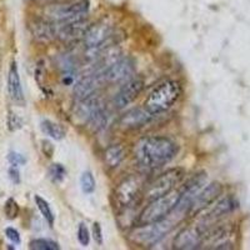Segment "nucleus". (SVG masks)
<instances>
[{"instance_id": "nucleus-1", "label": "nucleus", "mask_w": 250, "mask_h": 250, "mask_svg": "<svg viewBox=\"0 0 250 250\" xmlns=\"http://www.w3.org/2000/svg\"><path fill=\"white\" fill-rule=\"evenodd\" d=\"M178 154V145L164 137H149L139 140L134 148V156L142 167L160 168L168 164Z\"/></svg>"}, {"instance_id": "nucleus-2", "label": "nucleus", "mask_w": 250, "mask_h": 250, "mask_svg": "<svg viewBox=\"0 0 250 250\" xmlns=\"http://www.w3.org/2000/svg\"><path fill=\"white\" fill-rule=\"evenodd\" d=\"M182 95V86L175 80H165L156 85L145 99L144 108L151 114L158 115L169 110Z\"/></svg>"}, {"instance_id": "nucleus-3", "label": "nucleus", "mask_w": 250, "mask_h": 250, "mask_svg": "<svg viewBox=\"0 0 250 250\" xmlns=\"http://www.w3.org/2000/svg\"><path fill=\"white\" fill-rule=\"evenodd\" d=\"M175 215H173L171 218H167L165 216L162 220H158V222L149 223V224H142V227H138L137 229H134L130 233V239L134 243L137 244L144 245V247H149V245L155 244L156 242H159L163 236H165L169 231L174 228V225H176L175 218H182V215L176 214L175 211H173Z\"/></svg>"}, {"instance_id": "nucleus-4", "label": "nucleus", "mask_w": 250, "mask_h": 250, "mask_svg": "<svg viewBox=\"0 0 250 250\" xmlns=\"http://www.w3.org/2000/svg\"><path fill=\"white\" fill-rule=\"evenodd\" d=\"M182 191L171 190L170 193L151 200L148 207L144 208V210L139 215V224H149V223L162 220L165 216H168L174 210L176 203L180 198Z\"/></svg>"}, {"instance_id": "nucleus-5", "label": "nucleus", "mask_w": 250, "mask_h": 250, "mask_svg": "<svg viewBox=\"0 0 250 250\" xmlns=\"http://www.w3.org/2000/svg\"><path fill=\"white\" fill-rule=\"evenodd\" d=\"M145 185V178L133 174L122 180L115 189V202L120 207H130L142 193Z\"/></svg>"}, {"instance_id": "nucleus-6", "label": "nucleus", "mask_w": 250, "mask_h": 250, "mask_svg": "<svg viewBox=\"0 0 250 250\" xmlns=\"http://www.w3.org/2000/svg\"><path fill=\"white\" fill-rule=\"evenodd\" d=\"M89 12L88 0H79L75 3L54 5L48 9L49 17L54 23H70L77 20L84 19Z\"/></svg>"}, {"instance_id": "nucleus-7", "label": "nucleus", "mask_w": 250, "mask_h": 250, "mask_svg": "<svg viewBox=\"0 0 250 250\" xmlns=\"http://www.w3.org/2000/svg\"><path fill=\"white\" fill-rule=\"evenodd\" d=\"M183 175L184 174H183L182 169H171V170H168L167 173L158 176L146 188L144 195L145 199L151 202V200L156 199V198H160V196L165 195V194L170 193L171 190H174L176 184H179Z\"/></svg>"}, {"instance_id": "nucleus-8", "label": "nucleus", "mask_w": 250, "mask_h": 250, "mask_svg": "<svg viewBox=\"0 0 250 250\" xmlns=\"http://www.w3.org/2000/svg\"><path fill=\"white\" fill-rule=\"evenodd\" d=\"M135 73V64L130 58H119L111 65L102 71L103 78L108 83L126 82Z\"/></svg>"}, {"instance_id": "nucleus-9", "label": "nucleus", "mask_w": 250, "mask_h": 250, "mask_svg": "<svg viewBox=\"0 0 250 250\" xmlns=\"http://www.w3.org/2000/svg\"><path fill=\"white\" fill-rule=\"evenodd\" d=\"M110 35L111 26L106 21H98L93 25H89L84 33V43L86 49L90 51H98Z\"/></svg>"}, {"instance_id": "nucleus-10", "label": "nucleus", "mask_w": 250, "mask_h": 250, "mask_svg": "<svg viewBox=\"0 0 250 250\" xmlns=\"http://www.w3.org/2000/svg\"><path fill=\"white\" fill-rule=\"evenodd\" d=\"M143 89H144V80L140 78H131L126 80V83L114 98V104L119 109L125 108L139 97Z\"/></svg>"}, {"instance_id": "nucleus-11", "label": "nucleus", "mask_w": 250, "mask_h": 250, "mask_svg": "<svg viewBox=\"0 0 250 250\" xmlns=\"http://www.w3.org/2000/svg\"><path fill=\"white\" fill-rule=\"evenodd\" d=\"M102 80H104L103 74L100 71L83 77L77 82L74 86V95L78 100H83L85 98L93 95L97 91L98 86L100 85Z\"/></svg>"}, {"instance_id": "nucleus-12", "label": "nucleus", "mask_w": 250, "mask_h": 250, "mask_svg": "<svg viewBox=\"0 0 250 250\" xmlns=\"http://www.w3.org/2000/svg\"><path fill=\"white\" fill-rule=\"evenodd\" d=\"M220 193H222V185L219 183H211L204 189L202 188L199 193L196 194L195 198L193 199L190 210L198 213L202 209L207 208L210 203H213L220 195Z\"/></svg>"}, {"instance_id": "nucleus-13", "label": "nucleus", "mask_w": 250, "mask_h": 250, "mask_svg": "<svg viewBox=\"0 0 250 250\" xmlns=\"http://www.w3.org/2000/svg\"><path fill=\"white\" fill-rule=\"evenodd\" d=\"M203 235L196 228H187L180 231L174 240V248L179 250L196 249L202 245Z\"/></svg>"}, {"instance_id": "nucleus-14", "label": "nucleus", "mask_w": 250, "mask_h": 250, "mask_svg": "<svg viewBox=\"0 0 250 250\" xmlns=\"http://www.w3.org/2000/svg\"><path fill=\"white\" fill-rule=\"evenodd\" d=\"M151 117L153 115L145 108L131 109L120 118V125L124 129H137L150 122Z\"/></svg>"}, {"instance_id": "nucleus-15", "label": "nucleus", "mask_w": 250, "mask_h": 250, "mask_svg": "<svg viewBox=\"0 0 250 250\" xmlns=\"http://www.w3.org/2000/svg\"><path fill=\"white\" fill-rule=\"evenodd\" d=\"M8 89L10 98L17 104H24V93L23 88H21V82H20L19 71H18L17 62H13L10 69H9L8 75Z\"/></svg>"}, {"instance_id": "nucleus-16", "label": "nucleus", "mask_w": 250, "mask_h": 250, "mask_svg": "<svg viewBox=\"0 0 250 250\" xmlns=\"http://www.w3.org/2000/svg\"><path fill=\"white\" fill-rule=\"evenodd\" d=\"M102 106L103 104L102 102H100L99 98H98L95 94H93V95H90V97L80 100V104L78 105V109H77L78 117L82 118L84 122H89L94 114L97 113Z\"/></svg>"}, {"instance_id": "nucleus-17", "label": "nucleus", "mask_w": 250, "mask_h": 250, "mask_svg": "<svg viewBox=\"0 0 250 250\" xmlns=\"http://www.w3.org/2000/svg\"><path fill=\"white\" fill-rule=\"evenodd\" d=\"M31 33L35 39L42 42H49L50 39L57 37V26L55 23H48L44 20H37L34 24H31Z\"/></svg>"}, {"instance_id": "nucleus-18", "label": "nucleus", "mask_w": 250, "mask_h": 250, "mask_svg": "<svg viewBox=\"0 0 250 250\" xmlns=\"http://www.w3.org/2000/svg\"><path fill=\"white\" fill-rule=\"evenodd\" d=\"M125 158V149L123 145L115 144L109 146L104 153V162L109 168H117Z\"/></svg>"}, {"instance_id": "nucleus-19", "label": "nucleus", "mask_w": 250, "mask_h": 250, "mask_svg": "<svg viewBox=\"0 0 250 250\" xmlns=\"http://www.w3.org/2000/svg\"><path fill=\"white\" fill-rule=\"evenodd\" d=\"M236 207H238V203H236L233 198H225L222 202H219L218 204L209 211L208 215H205V219H207V220H213V219L227 215V214L231 213Z\"/></svg>"}, {"instance_id": "nucleus-20", "label": "nucleus", "mask_w": 250, "mask_h": 250, "mask_svg": "<svg viewBox=\"0 0 250 250\" xmlns=\"http://www.w3.org/2000/svg\"><path fill=\"white\" fill-rule=\"evenodd\" d=\"M40 128H42V130H43L45 135L55 140H62V138L65 137V130L59 124L51 122V120L44 119L43 122L40 123Z\"/></svg>"}, {"instance_id": "nucleus-21", "label": "nucleus", "mask_w": 250, "mask_h": 250, "mask_svg": "<svg viewBox=\"0 0 250 250\" xmlns=\"http://www.w3.org/2000/svg\"><path fill=\"white\" fill-rule=\"evenodd\" d=\"M34 200H35V203H37L38 209L40 210L42 215L44 216V219L46 220V223H48L49 225L54 224V214H53V210H51V208H50V205L48 204V202H46V200H44L43 198L39 195H35Z\"/></svg>"}, {"instance_id": "nucleus-22", "label": "nucleus", "mask_w": 250, "mask_h": 250, "mask_svg": "<svg viewBox=\"0 0 250 250\" xmlns=\"http://www.w3.org/2000/svg\"><path fill=\"white\" fill-rule=\"evenodd\" d=\"M95 179H94V175L91 171L86 170L80 176V187H82L83 193L85 194H91L95 190Z\"/></svg>"}, {"instance_id": "nucleus-23", "label": "nucleus", "mask_w": 250, "mask_h": 250, "mask_svg": "<svg viewBox=\"0 0 250 250\" xmlns=\"http://www.w3.org/2000/svg\"><path fill=\"white\" fill-rule=\"evenodd\" d=\"M30 249L34 250H58L59 245L51 239H35L30 243Z\"/></svg>"}, {"instance_id": "nucleus-24", "label": "nucleus", "mask_w": 250, "mask_h": 250, "mask_svg": "<svg viewBox=\"0 0 250 250\" xmlns=\"http://www.w3.org/2000/svg\"><path fill=\"white\" fill-rule=\"evenodd\" d=\"M66 175L65 168L62 164H53L49 168V178L54 183H60Z\"/></svg>"}, {"instance_id": "nucleus-25", "label": "nucleus", "mask_w": 250, "mask_h": 250, "mask_svg": "<svg viewBox=\"0 0 250 250\" xmlns=\"http://www.w3.org/2000/svg\"><path fill=\"white\" fill-rule=\"evenodd\" d=\"M4 211H5V215L8 219H15L19 214V207H18L17 202L14 199H8L5 203V207H4Z\"/></svg>"}, {"instance_id": "nucleus-26", "label": "nucleus", "mask_w": 250, "mask_h": 250, "mask_svg": "<svg viewBox=\"0 0 250 250\" xmlns=\"http://www.w3.org/2000/svg\"><path fill=\"white\" fill-rule=\"evenodd\" d=\"M78 240H79L80 245H83V247H88L89 242H90L88 227L84 223H80L79 228H78Z\"/></svg>"}, {"instance_id": "nucleus-27", "label": "nucleus", "mask_w": 250, "mask_h": 250, "mask_svg": "<svg viewBox=\"0 0 250 250\" xmlns=\"http://www.w3.org/2000/svg\"><path fill=\"white\" fill-rule=\"evenodd\" d=\"M8 159H9V162L12 163V165H14V167H18V165H23L26 163V159L24 158L23 155H21V154L14 153V151L9 154Z\"/></svg>"}, {"instance_id": "nucleus-28", "label": "nucleus", "mask_w": 250, "mask_h": 250, "mask_svg": "<svg viewBox=\"0 0 250 250\" xmlns=\"http://www.w3.org/2000/svg\"><path fill=\"white\" fill-rule=\"evenodd\" d=\"M5 235L14 244H20V234L17 229H14V228H6Z\"/></svg>"}, {"instance_id": "nucleus-29", "label": "nucleus", "mask_w": 250, "mask_h": 250, "mask_svg": "<svg viewBox=\"0 0 250 250\" xmlns=\"http://www.w3.org/2000/svg\"><path fill=\"white\" fill-rule=\"evenodd\" d=\"M93 236L94 240L99 245L103 244V233H102V227L99 223H94L93 224Z\"/></svg>"}, {"instance_id": "nucleus-30", "label": "nucleus", "mask_w": 250, "mask_h": 250, "mask_svg": "<svg viewBox=\"0 0 250 250\" xmlns=\"http://www.w3.org/2000/svg\"><path fill=\"white\" fill-rule=\"evenodd\" d=\"M9 128H10V130H17V129L21 128V120L15 114L10 113V115H9Z\"/></svg>"}, {"instance_id": "nucleus-31", "label": "nucleus", "mask_w": 250, "mask_h": 250, "mask_svg": "<svg viewBox=\"0 0 250 250\" xmlns=\"http://www.w3.org/2000/svg\"><path fill=\"white\" fill-rule=\"evenodd\" d=\"M9 176H10V179L14 184H19L20 183V173L18 170L17 167L12 165V168L9 169Z\"/></svg>"}]
</instances>
